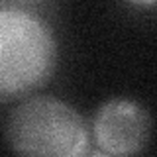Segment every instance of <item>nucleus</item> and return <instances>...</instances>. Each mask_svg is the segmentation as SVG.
<instances>
[{
  "instance_id": "nucleus-2",
  "label": "nucleus",
  "mask_w": 157,
  "mask_h": 157,
  "mask_svg": "<svg viewBox=\"0 0 157 157\" xmlns=\"http://www.w3.org/2000/svg\"><path fill=\"white\" fill-rule=\"evenodd\" d=\"M8 144L18 153L77 157L86 153L88 128L82 116L57 96H32L6 122Z\"/></svg>"
},
{
  "instance_id": "nucleus-1",
  "label": "nucleus",
  "mask_w": 157,
  "mask_h": 157,
  "mask_svg": "<svg viewBox=\"0 0 157 157\" xmlns=\"http://www.w3.org/2000/svg\"><path fill=\"white\" fill-rule=\"evenodd\" d=\"M57 65L51 28L24 8H0V96H22L49 81Z\"/></svg>"
},
{
  "instance_id": "nucleus-5",
  "label": "nucleus",
  "mask_w": 157,
  "mask_h": 157,
  "mask_svg": "<svg viewBox=\"0 0 157 157\" xmlns=\"http://www.w3.org/2000/svg\"><path fill=\"white\" fill-rule=\"evenodd\" d=\"M8 2H22V4L26 2L28 4V2H39V0H8Z\"/></svg>"
},
{
  "instance_id": "nucleus-4",
  "label": "nucleus",
  "mask_w": 157,
  "mask_h": 157,
  "mask_svg": "<svg viewBox=\"0 0 157 157\" xmlns=\"http://www.w3.org/2000/svg\"><path fill=\"white\" fill-rule=\"evenodd\" d=\"M136 2H140V4H155L157 0H136Z\"/></svg>"
},
{
  "instance_id": "nucleus-3",
  "label": "nucleus",
  "mask_w": 157,
  "mask_h": 157,
  "mask_svg": "<svg viewBox=\"0 0 157 157\" xmlns=\"http://www.w3.org/2000/svg\"><path fill=\"white\" fill-rule=\"evenodd\" d=\"M151 122L145 108L128 98H112L98 108L92 136L100 153L132 155L147 145Z\"/></svg>"
}]
</instances>
